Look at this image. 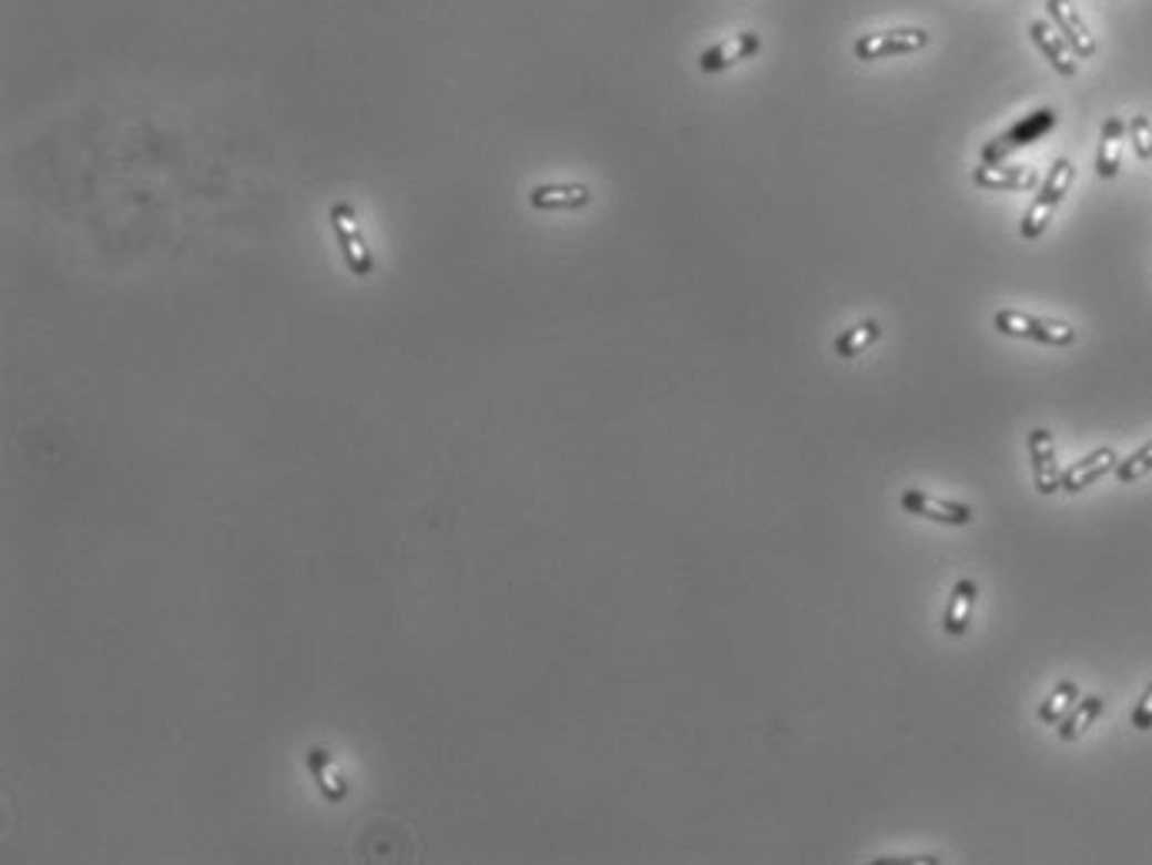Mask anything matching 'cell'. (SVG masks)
Returning <instances> with one entry per match:
<instances>
[{"label":"cell","mask_w":1152,"mask_h":865,"mask_svg":"<svg viewBox=\"0 0 1152 865\" xmlns=\"http://www.w3.org/2000/svg\"><path fill=\"white\" fill-rule=\"evenodd\" d=\"M1072 181H1075V164H1072L1069 157H1059V161L1052 164V171L1046 174V181H1042V187H1039L1032 207L1026 211V217H1022V224H1019V234H1022L1026 241H1036V237L1046 234V227H1049V221L1056 217L1059 204L1066 201Z\"/></svg>","instance_id":"obj_1"},{"label":"cell","mask_w":1152,"mask_h":865,"mask_svg":"<svg viewBox=\"0 0 1152 865\" xmlns=\"http://www.w3.org/2000/svg\"><path fill=\"white\" fill-rule=\"evenodd\" d=\"M992 325L999 335L1009 338H1026V342H1039V345H1052V348H1069L1075 342V328L1066 322H1049V318H1036L1026 312H1012L1002 308L992 315Z\"/></svg>","instance_id":"obj_2"},{"label":"cell","mask_w":1152,"mask_h":865,"mask_svg":"<svg viewBox=\"0 0 1152 865\" xmlns=\"http://www.w3.org/2000/svg\"><path fill=\"white\" fill-rule=\"evenodd\" d=\"M1056 121H1059L1056 108H1039V111L1026 114L1022 121H1016L1009 131H1002L999 138H992V141L982 147V161H986V164H999V161L1009 157L1012 151H1019V147H1026V144H1036L1039 138H1046V134L1056 128Z\"/></svg>","instance_id":"obj_3"},{"label":"cell","mask_w":1152,"mask_h":865,"mask_svg":"<svg viewBox=\"0 0 1152 865\" xmlns=\"http://www.w3.org/2000/svg\"><path fill=\"white\" fill-rule=\"evenodd\" d=\"M328 214H332V227H335V237L341 244V257H345L348 271L355 277H368L375 271V254H371V247H368V241L355 221V207L348 201H335Z\"/></svg>","instance_id":"obj_4"},{"label":"cell","mask_w":1152,"mask_h":865,"mask_svg":"<svg viewBox=\"0 0 1152 865\" xmlns=\"http://www.w3.org/2000/svg\"><path fill=\"white\" fill-rule=\"evenodd\" d=\"M926 44H929V31H922V28L876 31V34H862L855 41V58L858 61H883V58H899V54L922 51Z\"/></svg>","instance_id":"obj_5"},{"label":"cell","mask_w":1152,"mask_h":865,"mask_svg":"<svg viewBox=\"0 0 1152 865\" xmlns=\"http://www.w3.org/2000/svg\"><path fill=\"white\" fill-rule=\"evenodd\" d=\"M899 501H903V511H909L916 518L939 521V525H972V518H976L972 505H966V501H939V498H932L929 491H919V488H906Z\"/></svg>","instance_id":"obj_6"},{"label":"cell","mask_w":1152,"mask_h":865,"mask_svg":"<svg viewBox=\"0 0 1152 865\" xmlns=\"http://www.w3.org/2000/svg\"><path fill=\"white\" fill-rule=\"evenodd\" d=\"M758 51H762V38L755 31H738L728 41H718L708 51H702L699 54V71L702 74H718V71H728L738 61L755 58Z\"/></svg>","instance_id":"obj_7"},{"label":"cell","mask_w":1152,"mask_h":865,"mask_svg":"<svg viewBox=\"0 0 1152 865\" xmlns=\"http://www.w3.org/2000/svg\"><path fill=\"white\" fill-rule=\"evenodd\" d=\"M1046 11H1049V21L1056 24V31L1066 38V44L1072 48V54L1079 61L1095 54V38H1092L1089 24L1079 18L1072 0H1046Z\"/></svg>","instance_id":"obj_8"},{"label":"cell","mask_w":1152,"mask_h":865,"mask_svg":"<svg viewBox=\"0 0 1152 865\" xmlns=\"http://www.w3.org/2000/svg\"><path fill=\"white\" fill-rule=\"evenodd\" d=\"M1029 458H1032V478L1039 495H1056L1062 488V471L1056 461V441L1049 428L1029 431Z\"/></svg>","instance_id":"obj_9"},{"label":"cell","mask_w":1152,"mask_h":865,"mask_svg":"<svg viewBox=\"0 0 1152 865\" xmlns=\"http://www.w3.org/2000/svg\"><path fill=\"white\" fill-rule=\"evenodd\" d=\"M972 184L982 191H1032L1039 184V174L1032 167H1019V164H979L972 167Z\"/></svg>","instance_id":"obj_10"},{"label":"cell","mask_w":1152,"mask_h":865,"mask_svg":"<svg viewBox=\"0 0 1152 865\" xmlns=\"http://www.w3.org/2000/svg\"><path fill=\"white\" fill-rule=\"evenodd\" d=\"M1029 38L1032 44L1042 51V58L1052 64V71H1059L1062 78H1075L1079 74V58L1072 54V48L1066 44V38L1059 31H1052L1049 21H1032L1029 24Z\"/></svg>","instance_id":"obj_11"},{"label":"cell","mask_w":1152,"mask_h":865,"mask_svg":"<svg viewBox=\"0 0 1152 865\" xmlns=\"http://www.w3.org/2000/svg\"><path fill=\"white\" fill-rule=\"evenodd\" d=\"M1115 465H1119V455L1112 448H1095L1092 455L1079 458L1069 471H1062V491L1075 495V491L1089 488L1092 481H1099L1102 475L1115 471Z\"/></svg>","instance_id":"obj_12"},{"label":"cell","mask_w":1152,"mask_h":865,"mask_svg":"<svg viewBox=\"0 0 1152 865\" xmlns=\"http://www.w3.org/2000/svg\"><path fill=\"white\" fill-rule=\"evenodd\" d=\"M592 201V191L585 184H538L528 194V204L538 211H574Z\"/></svg>","instance_id":"obj_13"},{"label":"cell","mask_w":1152,"mask_h":865,"mask_svg":"<svg viewBox=\"0 0 1152 865\" xmlns=\"http://www.w3.org/2000/svg\"><path fill=\"white\" fill-rule=\"evenodd\" d=\"M976 599H979V586L972 579H962L956 582L952 596H949V606H946V619H942V629L946 635L952 639H962L972 625V612H976Z\"/></svg>","instance_id":"obj_14"},{"label":"cell","mask_w":1152,"mask_h":865,"mask_svg":"<svg viewBox=\"0 0 1152 865\" xmlns=\"http://www.w3.org/2000/svg\"><path fill=\"white\" fill-rule=\"evenodd\" d=\"M1122 141H1125V121L1109 118L1099 134V151H1095V171L1102 181H1112L1122 164Z\"/></svg>","instance_id":"obj_15"},{"label":"cell","mask_w":1152,"mask_h":865,"mask_svg":"<svg viewBox=\"0 0 1152 865\" xmlns=\"http://www.w3.org/2000/svg\"><path fill=\"white\" fill-rule=\"evenodd\" d=\"M1102 709H1105V699H1102V695H1085V699H1079V702L1062 715L1059 739H1062V742L1082 739V735L1089 732V725L1102 715Z\"/></svg>","instance_id":"obj_16"},{"label":"cell","mask_w":1152,"mask_h":865,"mask_svg":"<svg viewBox=\"0 0 1152 865\" xmlns=\"http://www.w3.org/2000/svg\"><path fill=\"white\" fill-rule=\"evenodd\" d=\"M879 338H883V325L876 318H866V322L852 325L845 335L835 338V352H838V358H858L862 352H869Z\"/></svg>","instance_id":"obj_17"},{"label":"cell","mask_w":1152,"mask_h":865,"mask_svg":"<svg viewBox=\"0 0 1152 865\" xmlns=\"http://www.w3.org/2000/svg\"><path fill=\"white\" fill-rule=\"evenodd\" d=\"M1079 702V685L1072 682V679H1066V682H1059L1052 692H1049V699L1039 705V722H1046V725H1056V722H1062V715L1072 709Z\"/></svg>","instance_id":"obj_18"},{"label":"cell","mask_w":1152,"mask_h":865,"mask_svg":"<svg viewBox=\"0 0 1152 865\" xmlns=\"http://www.w3.org/2000/svg\"><path fill=\"white\" fill-rule=\"evenodd\" d=\"M1152 471V441H1145L1135 455H1129V458H1122L1119 465H1115V478L1122 481V485H1132V481H1139L1142 475H1149Z\"/></svg>","instance_id":"obj_19"},{"label":"cell","mask_w":1152,"mask_h":865,"mask_svg":"<svg viewBox=\"0 0 1152 865\" xmlns=\"http://www.w3.org/2000/svg\"><path fill=\"white\" fill-rule=\"evenodd\" d=\"M1129 138H1132V151L1139 161H1152V121L1145 114H1135L1129 124H1125Z\"/></svg>","instance_id":"obj_20"},{"label":"cell","mask_w":1152,"mask_h":865,"mask_svg":"<svg viewBox=\"0 0 1152 865\" xmlns=\"http://www.w3.org/2000/svg\"><path fill=\"white\" fill-rule=\"evenodd\" d=\"M1132 729H1139V732H1149V729H1152V682L1145 685L1139 705L1132 709Z\"/></svg>","instance_id":"obj_21"},{"label":"cell","mask_w":1152,"mask_h":865,"mask_svg":"<svg viewBox=\"0 0 1152 865\" xmlns=\"http://www.w3.org/2000/svg\"><path fill=\"white\" fill-rule=\"evenodd\" d=\"M876 865H936L939 858L936 855H883V858H873Z\"/></svg>","instance_id":"obj_22"}]
</instances>
